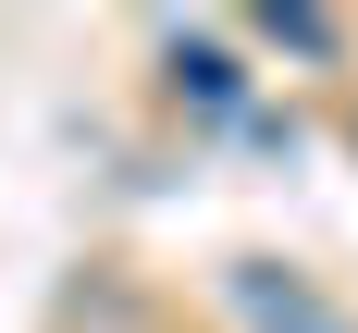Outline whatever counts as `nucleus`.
<instances>
[{
	"instance_id": "3",
	"label": "nucleus",
	"mask_w": 358,
	"mask_h": 333,
	"mask_svg": "<svg viewBox=\"0 0 358 333\" xmlns=\"http://www.w3.org/2000/svg\"><path fill=\"white\" fill-rule=\"evenodd\" d=\"M173 74H185V87H198V99H210V111L235 99V62H222V50H185V37H173Z\"/></svg>"
},
{
	"instance_id": "2",
	"label": "nucleus",
	"mask_w": 358,
	"mask_h": 333,
	"mask_svg": "<svg viewBox=\"0 0 358 333\" xmlns=\"http://www.w3.org/2000/svg\"><path fill=\"white\" fill-rule=\"evenodd\" d=\"M259 37H272V50H309V62H322V50H334V25H322V13H285V0L259 13Z\"/></svg>"
},
{
	"instance_id": "1",
	"label": "nucleus",
	"mask_w": 358,
	"mask_h": 333,
	"mask_svg": "<svg viewBox=\"0 0 358 333\" xmlns=\"http://www.w3.org/2000/svg\"><path fill=\"white\" fill-rule=\"evenodd\" d=\"M235 309H248L259 333H346V309H322L296 272H285V284H272V272H235Z\"/></svg>"
}]
</instances>
